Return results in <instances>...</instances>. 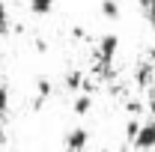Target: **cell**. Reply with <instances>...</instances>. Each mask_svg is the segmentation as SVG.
<instances>
[{
  "instance_id": "12",
  "label": "cell",
  "mask_w": 155,
  "mask_h": 152,
  "mask_svg": "<svg viewBox=\"0 0 155 152\" xmlns=\"http://www.w3.org/2000/svg\"><path fill=\"white\" fill-rule=\"evenodd\" d=\"M137 128H140V122L137 119H128V125H125V134H128V143L134 140V134H137Z\"/></svg>"
},
{
  "instance_id": "18",
  "label": "cell",
  "mask_w": 155,
  "mask_h": 152,
  "mask_svg": "<svg viewBox=\"0 0 155 152\" xmlns=\"http://www.w3.org/2000/svg\"><path fill=\"white\" fill-rule=\"evenodd\" d=\"M122 152H125V149H122Z\"/></svg>"
},
{
  "instance_id": "6",
  "label": "cell",
  "mask_w": 155,
  "mask_h": 152,
  "mask_svg": "<svg viewBox=\"0 0 155 152\" xmlns=\"http://www.w3.org/2000/svg\"><path fill=\"white\" fill-rule=\"evenodd\" d=\"M98 9H101V15H104L107 21H116L119 15H122V9H119V3H116V0H101V3H98Z\"/></svg>"
},
{
  "instance_id": "10",
  "label": "cell",
  "mask_w": 155,
  "mask_h": 152,
  "mask_svg": "<svg viewBox=\"0 0 155 152\" xmlns=\"http://www.w3.org/2000/svg\"><path fill=\"white\" fill-rule=\"evenodd\" d=\"M9 30V9H6V3L0 0V36Z\"/></svg>"
},
{
  "instance_id": "11",
  "label": "cell",
  "mask_w": 155,
  "mask_h": 152,
  "mask_svg": "<svg viewBox=\"0 0 155 152\" xmlns=\"http://www.w3.org/2000/svg\"><path fill=\"white\" fill-rule=\"evenodd\" d=\"M9 111V87L6 84H0V116Z\"/></svg>"
},
{
  "instance_id": "4",
  "label": "cell",
  "mask_w": 155,
  "mask_h": 152,
  "mask_svg": "<svg viewBox=\"0 0 155 152\" xmlns=\"http://www.w3.org/2000/svg\"><path fill=\"white\" fill-rule=\"evenodd\" d=\"M134 84L140 87V90H149V87H152V84H155V63H149V60H146V63H140V66H137Z\"/></svg>"
},
{
  "instance_id": "1",
  "label": "cell",
  "mask_w": 155,
  "mask_h": 152,
  "mask_svg": "<svg viewBox=\"0 0 155 152\" xmlns=\"http://www.w3.org/2000/svg\"><path fill=\"white\" fill-rule=\"evenodd\" d=\"M116 51H119V36H116V33H107V36L98 39V45H96V66H93V75L96 78H101V81L114 78Z\"/></svg>"
},
{
  "instance_id": "3",
  "label": "cell",
  "mask_w": 155,
  "mask_h": 152,
  "mask_svg": "<svg viewBox=\"0 0 155 152\" xmlns=\"http://www.w3.org/2000/svg\"><path fill=\"white\" fill-rule=\"evenodd\" d=\"M87 143H90L87 128H72L66 134V152H87Z\"/></svg>"
},
{
  "instance_id": "14",
  "label": "cell",
  "mask_w": 155,
  "mask_h": 152,
  "mask_svg": "<svg viewBox=\"0 0 155 152\" xmlns=\"http://www.w3.org/2000/svg\"><path fill=\"white\" fill-rule=\"evenodd\" d=\"M143 15H146V21H149V27L155 30V3L149 6V9H146V12H143Z\"/></svg>"
},
{
  "instance_id": "17",
  "label": "cell",
  "mask_w": 155,
  "mask_h": 152,
  "mask_svg": "<svg viewBox=\"0 0 155 152\" xmlns=\"http://www.w3.org/2000/svg\"><path fill=\"white\" fill-rule=\"evenodd\" d=\"M146 60H149V63H155V48L149 51V54H146Z\"/></svg>"
},
{
  "instance_id": "16",
  "label": "cell",
  "mask_w": 155,
  "mask_h": 152,
  "mask_svg": "<svg viewBox=\"0 0 155 152\" xmlns=\"http://www.w3.org/2000/svg\"><path fill=\"white\" fill-rule=\"evenodd\" d=\"M6 143V125H3V119H0V146Z\"/></svg>"
},
{
  "instance_id": "2",
  "label": "cell",
  "mask_w": 155,
  "mask_h": 152,
  "mask_svg": "<svg viewBox=\"0 0 155 152\" xmlns=\"http://www.w3.org/2000/svg\"><path fill=\"white\" fill-rule=\"evenodd\" d=\"M131 146L140 152H149L155 149V119H143L140 122V128H137L134 140H131Z\"/></svg>"
},
{
  "instance_id": "7",
  "label": "cell",
  "mask_w": 155,
  "mask_h": 152,
  "mask_svg": "<svg viewBox=\"0 0 155 152\" xmlns=\"http://www.w3.org/2000/svg\"><path fill=\"white\" fill-rule=\"evenodd\" d=\"M66 90L69 93H81L84 90V72H69L66 75Z\"/></svg>"
},
{
  "instance_id": "8",
  "label": "cell",
  "mask_w": 155,
  "mask_h": 152,
  "mask_svg": "<svg viewBox=\"0 0 155 152\" xmlns=\"http://www.w3.org/2000/svg\"><path fill=\"white\" fill-rule=\"evenodd\" d=\"M51 9H54V0H30V12L33 15H51Z\"/></svg>"
},
{
  "instance_id": "15",
  "label": "cell",
  "mask_w": 155,
  "mask_h": 152,
  "mask_svg": "<svg viewBox=\"0 0 155 152\" xmlns=\"http://www.w3.org/2000/svg\"><path fill=\"white\" fill-rule=\"evenodd\" d=\"M155 0H137V6H140V9H143V12H146V9H149V6H152Z\"/></svg>"
},
{
  "instance_id": "13",
  "label": "cell",
  "mask_w": 155,
  "mask_h": 152,
  "mask_svg": "<svg viewBox=\"0 0 155 152\" xmlns=\"http://www.w3.org/2000/svg\"><path fill=\"white\" fill-rule=\"evenodd\" d=\"M146 111H149V116L155 119V93H149V95H146Z\"/></svg>"
},
{
  "instance_id": "5",
  "label": "cell",
  "mask_w": 155,
  "mask_h": 152,
  "mask_svg": "<svg viewBox=\"0 0 155 152\" xmlns=\"http://www.w3.org/2000/svg\"><path fill=\"white\" fill-rule=\"evenodd\" d=\"M72 107H75L78 116L90 114V111H93V95L90 93H75V104H72Z\"/></svg>"
},
{
  "instance_id": "9",
  "label": "cell",
  "mask_w": 155,
  "mask_h": 152,
  "mask_svg": "<svg viewBox=\"0 0 155 152\" xmlns=\"http://www.w3.org/2000/svg\"><path fill=\"white\" fill-rule=\"evenodd\" d=\"M48 98H51V81H48V78H39V98H36V104L48 101Z\"/></svg>"
}]
</instances>
